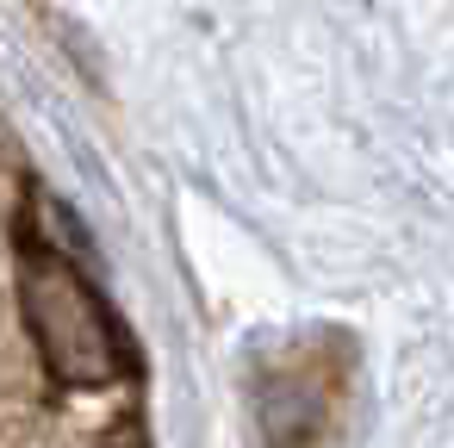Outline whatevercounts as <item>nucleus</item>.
Masks as SVG:
<instances>
[{
	"label": "nucleus",
	"instance_id": "1",
	"mask_svg": "<svg viewBox=\"0 0 454 448\" xmlns=\"http://www.w3.org/2000/svg\"><path fill=\"white\" fill-rule=\"evenodd\" d=\"M13 262H20V311H26V330L38 342V361H44L51 386L100 392L113 380L137 373V349H131L125 324L113 318L100 287L82 274V262L32 224V212L20 218Z\"/></svg>",
	"mask_w": 454,
	"mask_h": 448
}]
</instances>
